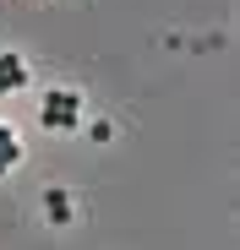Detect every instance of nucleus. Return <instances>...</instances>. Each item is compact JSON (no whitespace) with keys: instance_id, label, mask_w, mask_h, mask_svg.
I'll list each match as a JSON object with an SVG mask.
<instances>
[{"instance_id":"f257e3e1","label":"nucleus","mask_w":240,"mask_h":250,"mask_svg":"<svg viewBox=\"0 0 240 250\" xmlns=\"http://www.w3.org/2000/svg\"><path fill=\"white\" fill-rule=\"evenodd\" d=\"M38 125H44V131H76V125H82V93L49 87L44 104H38Z\"/></svg>"},{"instance_id":"7ed1b4c3","label":"nucleus","mask_w":240,"mask_h":250,"mask_svg":"<svg viewBox=\"0 0 240 250\" xmlns=\"http://www.w3.org/2000/svg\"><path fill=\"white\" fill-rule=\"evenodd\" d=\"M44 212H49V223H71V196L66 190H44Z\"/></svg>"},{"instance_id":"39448f33","label":"nucleus","mask_w":240,"mask_h":250,"mask_svg":"<svg viewBox=\"0 0 240 250\" xmlns=\"http://www.w3.org/2000/svg\"><path fill=\"white\" fill-rule=\"evenodd\" d=\"M6 136H11V125H6V120H0V142H6Z\"/></svg>"},{"instance_id":"20e7f679","label":"nucleus","mask_w":240,"mask_h":250,"mask_svg":"<svg viewBox=\"0 0 240 250\" xmlns=\"http://www.w3.org/2000/svg\"><path fill=\"white\" fill-rule=\"evenodd\" d=\"M17 158H22V147H17V136H6V142H0V174H11Z\"/></svg>"},{"instance_id":"f03ea898","label":"nucleus","mask_w":240,"mask_h":250,"mask_svg":"<svg viewBox=\"0 0 240 250\" xmlns=\"http://www.w3.org/2000/svg\"><path fill=\"white\" fill-rule=\"evenodd\" d=\"M17 87H27V65H22V55H0V93H17Z\"/></svg>"}]
</instances>
